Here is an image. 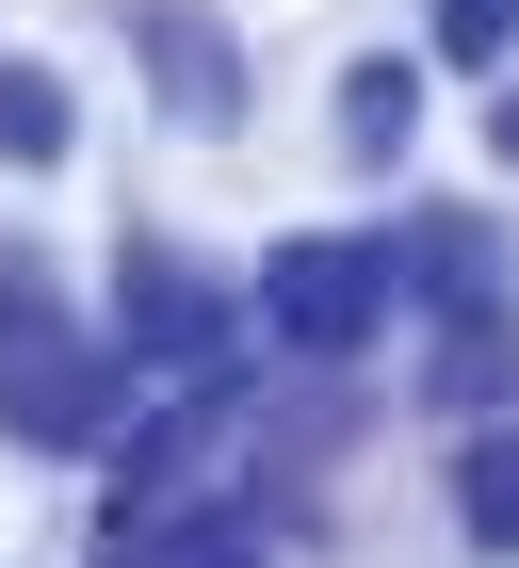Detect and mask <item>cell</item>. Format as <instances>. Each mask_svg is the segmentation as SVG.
Returning <instances> with one entry per match:
<instances>
[{
	"label": "cell",
	"mask_w": 519,
	"mask_h": 568,
	"mask_svg": "<svg viewBox=\"0 0 519 568\" xmlns=\"http://www.w3.org/2000/svg\"><path fill=\"white\" fill-rule=\"evenodd\" d=\"M114 342H82L33 276H0V438H33V455H98L114 438Z\"/></svg>",
	"instance_id": "cell-1"
},
{
	"label": "cell",
	"mask_w": 519,
	"mask_h": 568,
	"mask_svg": "<svg viewBox=\"0 0 519 568\" xmlns=\"http://www.w3.org/2000/svg\"><path fill=\"white\" fill-rule=\"evenodd\" d=\"M0 146L17 163H65V82L49 65H0Z\"/></svg>",
	"instance_id": "cell-9"
},
{
	"label": "cell",
	"mask_w": 519,
	"mask_h": 568,
	"mask_svg": "<svg viewBox=\"0 0 519 568\" xmlns=\"http://www.w3.org/2000/svg\"><path fill=\"white\" fill-rule=\"evenodd\" d=\"M389 276L438 308H503V261H487V212H423L406 244H389Z\"/></svg>",
	"instance_id": "cell-4"
},
{
	"label": "cell",
	"mask_w": 519,
	"mask_h": 568,
	"mask_svg": "<svg viewBox=\"0 0 519 568\" xmlns=\"http://www.w3.org/2000/svg\"><path fill=\"white\" fill-rule=\"evenodd\" d=\"M114 342H130V357H163V374H212V357H227V308L195 293V276H179L163 244H130V293H114Z\"/></svg>",
	"instance_id": "cell-3"
},
{
	"label": "cell",
	"mask_w": 519,
	"mask_h": 568,
	"mask_svg": "<svg viewBox=\"0 0 519 568\" xmlns=\"http://www.w3.org/2000/svg\"><path fill=\"white\" fill-rule=\"evenodd\" d=\"M146 65L179 82V114H195V131H227V114H244V82H227V49L195 33V17H146Z\"/></svg>",
	"instance_id": "cell-6"
},
{
	"label": "cell",
	"mask_w": 519,
	"mask_h": 568,
	"mask_svg": "<svg viewBox=\"0 0 519 568\" xmlns=\"http://www.w3.org/2000/svg\"><path fill=\"white\" fill-rule=\"evenodd\" d=\"M487 131H503V163H519V82H503V114H487Z\"/></svg>",
	"instance_id": "cell-12"
},
{
	"label": "cell",
	"mask_w": 519,
	"mask_h": 568,
	"mask_svg": "<svg viewBox=\"0 0 519 568\" xmlns=\"http://www.w3.org/2000/svg\"><path fill=\"white\" fill-rule=\"evenodd\" d=\"M389 293H406V276H389L374 227H308V244L260 261V325H276V357H357V342L389 325Z\"/></svg>",
	"instance_id": "cell-2"
},
{
	"label": "cell",
	"mask_w": 519,
	"mask_h": 568,
	"mask_svg": "<svg viewBox=\"0 0 519 568\" xmlns=\"http://www.w3.org/2000/svg\"><path fill=\"white\" fill-rule=\"evenodd\" d=\"M438 406H487V390H519V308H455V342H438V374H423Z\"/></svg>",
	"instance_id": "cell-5"
},
{
	"label": "cell",
	"mask_w": 519,
	"mask_h": 568,
	"mask_svg": "<svg viewBox=\"0 0 519 568\" xmlns=\"http://www.w3.org/2000/svg\"><path fill=\"white\" fill-rule=\"evenodd\" d=\"M406 114H423V82H406V65H357V82H342V146H357V163H389V146H406Z\"/></svg>",
	"instance_id": "cell-8"
},
{
	"label": "cell",
	"mask_w": 519,
	"mask_h": 568,
	"mask_svg": "<svg viewBox=\"0 0 519 568\" xmlns=\"http://www.w3.org/2000/svg\"><path fill=\"white\" fill-rule=\"evenodd\" d=\"M146 568H276V552H260L244 520H212V504H195V520H163V536H146Z\"/></svg>",
	"instance_id": "cell-10"
},
{
	"label": "cell",
	"mask_w": 519,
	"mask_h": 568,
	"mask_svg": "<svg viewBox=\"0 0 519 568\" xmlns=\"http://www.w3.org/2000/svg\"><path fill=\"white\" fill-rule=\"evenodd\" d=\"M455 520H471V552H519V438L455 455Z\"/></svg>",
	"instance_id": "cell-7"
},
{
	"label": "cell",
	"mask_w": 519,
	"mask_h": 568,
	"mask_svg": "<svg viewBox=\"0 0 519 568\" xmlns=\"http://www.w3.org/2000/svg\"><path fill=\"white\" fill-rule=\"evenodd\" d=\"M503 33H519V0H438V49L455 65H503Z\"/></svg>",
	"instance_id": "cell-11"
}]
</instances>
